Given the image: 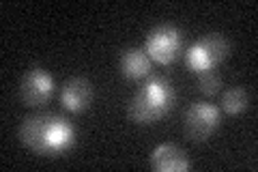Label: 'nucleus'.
<instances>
[{
    "mask_svg": "<svg viewBox=\"0 0 258 172\" xmlns=\"http://www.w3.org/2000/svg\"><path fill=\"white\" fill-rule=\"evenodd\" d=\"M181 47H183L181 30L170 26V24H164V26H157L149 32L147 43H144V52L153 61H157L161 65H170L181 56Z\"/></svg>",
    "mask_w": 258,
    "mask_h": 172,
    "instance_id": "nucleus-3",
    "label": "nucleus"
},
{
    "mask_svg": "<svg viewBox=\"0 0 258 172\" xmlns=\"http://www.w3.org/2000/svg\"><path fill=\"white\" fill-rule=\"evenodd\" d=\"M220 127V110L213 103H191L185 114V136L191 142H205Z\"/></svg>",
    "mask_w": 258,
    "mask_h": 172,
    "instance_id": "nucleus-5",
    "label": "nucleus"
},
{
    "mask_svg": "<svg viewBox=\"0 0 258 172\" xmlns=\"http://www.w3.org/2000/svg\"><path fill=\"white\" fill-rule=\"evenodd\" d=\"M151 168L157 172H185L189 170V159L176 144H161L151 153Z\"/></svg>",
    "mask_w": 258,
    "mask_h": 172,
    "instance_id": "nucleus-8",
    "label": "nucleus"
},
{
    "mask_svg": "<svg viewBox=\"0 0 258 172\" xmlns=\"http://www.w3.org/2000/svg\"><path fill=\"white\" fill-rule=\"evenodd\" d=\"M226 54H228V41L222 35H217V32H211V35L203 37L198 43H194L189 47L185 61H187L191 71L203 73L213 69L217 63H222L226 59Z\"/></svg>",
    "mask_w": 258,
    "mask_h": 172,
    "instance_id": "nucleus-4",
    "label": "nucleus"
},
{
    "mask_svg": "<svg viewBox=\"0 0 258 172\" xmlns=\"http://www.w3.org/2000/svg\"><path fill=\"white\" fill-rule=\"evenodd\" d=\"M174 103V91L164 78H149L147 84L138 88L127 105V117L136 125H151L170 112Z\"/></svg>",
    "mask_w": 258,
    "mask_h": 172,
    "instance_id": "nucleus-2",
    "label": "nucleus"
},
{
    "mask_svg": "<svg viewBox=\"0 0 258 172\" xmlns=\"http://www.w3.org/2000/svg\"><path fill=\"white\" fill-rule=\"evenodd\" d=\"M220 86H222V78H220L217 71L209 69V71L198 73V88H200V93H205L207 97L215 95L217 91H220Z\"/></svg>",
    "mask_w": 258,
    "mask_h": 172,
    "instance_id": "nucleus-11",
    "label": "nucleus"
},
{
    "mask_svg": "<svg viewBox=\"0 0 258 172\" xmlns=\"http://www.w3.org/2000/svg\"><path fill=\"white\" fill-rule=\"evenodd\" d=\"M60 101L64 110L69 112H84L93 101V84L84 78H71L67 84L62 86Z\"/></svg>",
    "mask_w": 258,
    "mask_h": 172,
    "instance_id": "nucleus-7",
    "label": "nucleus"
},
{
    "mask_svg": "<svg viewBox=\"0 0 258 172\" xmlns=\"http://www.w3.org/2000/svg\"><path fill=\"white\" fill-rule=\"evenodd\" d=\"M247 105H249V95L245 88H241V86L230 88V91H226L222 97V108L226 114H230V117L245 112Z\"/></svg>",
    "mask_w": 258,
    "mask_h": 172,
    "instance_id": "nucleus-10",
    "label": "nucleus"
},
{
    "mask_svg": "<svg viewBox=\"0 0 258 172\" xmlns=\"http://www.w3.org/2000/svg\"><path fill=\"white\" fill-rule=\"evenodd\" d=\"M54 95V80L52 76L41 67H32L30 71L24 73L20 82V97L22 101L30 108L45 105Z\"/></svg>",
    "mask_w": 258,
    "mask_h": 172,
    "instance_id": "nucleus-6",
    "label": "nucleus"
},
{
    "mask_svg": "<svg viewBox=\"0 0 258 172\" xmlns=\"http://www.w3.org/2000/svg\"><path fill=\"white\" fill-rule=\"evenodd\" d=\"M20 140L30 151L52 157L74 146L76 129L67 119L56 117V114H35L22 121Z\"/></svg>",
    "mask_w": 258,
    "mask_h": 172,
    "instance_id": "nucleus-1",
    "label": "nucleus"
},
{
    "mask_svg": "<svg viewBox=\"0 0 258 172\" xmlns=\"http://www.w3.org/2000/svg\"><path fill=\"white\" fill-rule=\"evenodd\" d=\"M120 69H123V76L129 80H142L151 71V59L144 50L132 47L120 56Z\"/></svg>",
    "mask_w": 258,
    "mask_h": 172,
    "instance_id": "nucleus-9",
    "label": "nucleus"
}]
</instances>
